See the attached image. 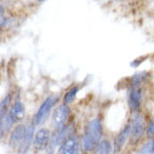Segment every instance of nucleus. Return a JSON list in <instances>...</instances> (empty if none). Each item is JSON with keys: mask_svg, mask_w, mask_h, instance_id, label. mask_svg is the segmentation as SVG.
<instances>
[{"mask_svg": "<svg viewBox=\"0 0 154 154\" xmlns=\"http://www.w3.org/2000/svg\"><path fill=\"white\" fill-rule=\"evenodd\" d=\"M25 133H26V126L24 125H19L11 135V139H9V146L14 150H19L21 147L22 143H23Z\"/></svg>", "mask_w": 154, "mask_h": 154, "instance_id": "obj_8", "label": "nucleus"}, {"mask_svg": "<svg viewBox=\"0 0 154 154\" xmlns=\"http://www.w3.org/2000/svg\"><path fill=\"white\" fill-rule=\"evenodd\" d=\"M70 108L67 104H62V105L58 106V108L54 110L53 114V117H51L53 128L58 130V128L65 125L66 121L68 120L69 116H70Z\"/></svg>", "mask_w": 154, "mask_h": 154, "instance_id": "obj_4", "label": "nucleus"}, {"mask_svg": "<svg viewBox=\"0 0 154 154\" xmlns=\"http://www.w3.org/2000/svg\"><path fill=\"white\" fill-rule=\"evenodd\" d=\"M34 131H35V126L33 125L26 126V133H25V137L23 143H22L21 147L19 148L18 152L19 153H26L28 152V150L30 147L32 146L33 143V136H34Z\"/></svg>", "mask_w": 154, "mask_h": 154, "instance_id": "obj_11", "label": "nucleus"}, {"mask_svg": "<svg viewBox=\"0 0 154 154\" xmlns=\"http://www.w3.org/2000/svg\"><path fill=\"white\" fill-rule=\"evenodd\" d=\"M78 91H79L78 86H74V88H72L70 91L66 94L65 97H64V102H65V104H70L75 100Z\"/></svg>", "mask_w": 154, "mask_h": 154, "instance_id": "obj_16", "label": "nucleus"}, {"mask_svg": "<svg viewBox=\"0 0 154 154\" xmlns=\"http://www.w3.org/2000/svg\"><path fill=\"white\" fill-rule=\"evenodd\" d=\"M144 133H145L144 119L138 112H136L133 117V120H131V137L134 142L136 143L137 141L140 140L143 137Z\"/></svg>", "mask_w": 154, "mask_h": 154, "instance_id": "obj_5", "label": "nucleus"}, {"mask_svg": "<svg viewBox=\"0 0 154 154\" xmlns=\"http://www.w3.org/2000/svg\"><path fill=\"white\" fill-rule=\"evenodd\" d=\"M38 1H39V2H43L44 0H38Z\"/></svg>", "mask_w": 154, "mask_h": 154, "instance_id": "obj_23", "label": "nucleus"}, {"mask_svg": "<svg viewBox=\"0 0 154 154\" xmlns=\"http://www.w3.org/2000/svg\"><path fill=\"white\" fill-rule=\"evenodd\" d=\"M103 136V128L99 119H93L86 125L82 138V147L85 151L95 150Z\"/></svg>", "mask_w": 154, "mask_h": 154, "instance_id": "obj_1", "label": "nucleus"}, {"mask_svg": "<svg viewBox=\"0 0 154 154\" xmlns=\"http://www.w3.org/2000/svg\"><path fill=\"white\" fill-rule=\"evenodd\" d=\"M74 134V125H64L62 128L56 130V133L54 134L53 136H51V139H49L48 142V148L51 147V149H54L57 146L61 145L66 139H68L71 135Z\"/></svg>", "mask_w": 154, "mask_h": 154, "instance_id": "obj_3", "label": "nucleus"}, {"mask_svg": "<svg viewBox=\"0 0 154 154\" xmlns=\"http://www.w3.org/2000/svg\"><path fill=\"white\" fill-rule=\"evenodd\" d=\"M131 136V125H126L120 133L116 136L114 140V152H120L123 146L125 145L128 137Z\"/></svg>", "mask_w": 154, "mask_h": 154, "instance_id": "obj_10", "label": "nucleus"}, {"mask_svg": "<svg viewBox=\"0 0 154 154\" xmlns=\"http://www.w3.org/2000/svg\"><path fill=\"white\" fill-rule=\"evenodd\" d=\"M79 152V138L76 135H71L60 145L59 153L76 154Z\"/></svg>", "mask_w": 154, "mask_h": 154, "instance_id": "obj_6", "label": "nucleus"}, {"mask_svg": "<svg viewBox=\"0 0 154 154\" xmlns=\"http://www.w3.org/2000/svg\"><path fill=\"white\" fill-rule=\"evenodd\" d=\"M128 106L133 111L139 112L141 105V91L138 88L131 86L128 91Z\"/></svg>", "mask_w": 154, "mask_h": 154, "instance_id": "obj_9", "label": "nucleus"}, {"mask_svg": "<svg viewBox=\"0 0 154 154\" xmlns=\"http://www.w3.org/2000/svg\"><path fill=\"white\" fill-rule=\"evenodd\" d=\"M151 153H154V139L151 141Z\"/></svg>", "mask_w": 154, "mask_h": 154, "instance_id": "obj_21", "label": "nucleus"}, {"mask_svg": "<svg viewBox=\"0 0 154 154\" xmlns=\"http://www.w3.org/2000/svg\"><path fill=\"white\" fill-rule=\"evenodd\" d=\"M146 58V57H145ZM145 58H141V59H137V60H135V61L133 62V63H131V66H133V67H138L139 65H140L141 63L144 61V59Z\"/></svg>", "mask_w": 154, "mask_h": 154, "instance_id": "obj_19", "label": "nucleus"}, {"mask_svg": "<svg viewBox=\"0 0 154 154\" xmlns=\"http://www.w3.org/2000/svg\"><path fill=\"white\" fill-rule=\"evenodd\" d=\"M11 101V95H7L4 97L3 100L0 102V119H3L4 116L8 112Z\"/></svg>", "mask_w": 154, "mask_h": 154, "instance_id": "obj_15", "label": "nucleus"}, {"mask_svg": "<svg viewBox=\"0 0 154 154\" xmlns=\"http://www.w3.org/2000/svg\"><path fill=\"white\" fill-rule=\"evenodd\" d=\"M8 116L14 123L21 121L25 117V106L21 101H16L9 110Z\"/></svg>", "mask_w": 154, "mask_h": 154, "instance_id": "obj_12", "label": "nucleus"}, {"mask_svg": "<svg viewBox=\"0 0 154 154\" xmlns=\"http://www.w3.org/2000/svg\"><path fill=\"white\" fill-rule=\"evenodd\" d=\"M148 77H149V74H148V72H146V71H142V72H139V73L135 74L131 79V86L138 88V86L140 85L141 83H143Z\"/></svg>", "mask_w": 154, "mask_h": 154, "instance_id": "obj_13", "label": "nucleus"}, {"mask_svg": "<svg viewBox=\"0 0 154 154\" xmlns=\"http://www.w3.org/2000/svg\"><path fill=\"white\" fill-rule=\"evenodd\" d=\"M3 11H4V8H3V6H2L1 4H0V17H1L2 14H3Z\"/></svg>", "mask_w": 154, "mask_h": 154, "instance_id": "obj_22", "label": "nucleus"}, {"mask_svg": "<svg viewBox=\"0 0 154 154\" xmlns=\"http://www.w3.org/2000/svg\"><path fill=\"white\" fill-rule=\"evenodd\" d=\"M59 98L56 96H49L48 98H46L43 101V103L41 104L39 109L37 110L35 118H34V123L35 125H41L48 120L49 114L51 112V109L54 108V106L56 105V103L58 102Z\"/></svg>", "mask_w": 154, "mask_h": 154, "instance_id": "obj_2", "label": "nucleus"}, {"mask_svg": "<svg viewBox=\"0 0 154 154\" xmlns=\"http://www.w3.org/2000/svg\"><path fill=\"white\" fill-rule=\"evenodd\" d=\"M96 152L100 153V154H109L112 151V146H111V143L109 142L108 140H104V141H100L98 143L96 147Z\"/></svg>", "mask_w": 154, "mask_h": 154, "instance_id": "obj_14", "label": "nucleus"}, {"mask_svg": "<svg viewBox=\"0 0 154 154\" xmlns=\"http://www.w3.org/2000/svg\"><path fill=\"white\" fill-rule=\"evenodd\" d=\"M51 139V131L48 128H41L36 133L33 141V147L36 151L44 150L48 145Z\"/></svg>", "mask_w": 154, "mask_h": 154, "instance_id": "obj_7", "label": "nucleus"}, {"mask_svg": "<svg viewBox=\"0 0 154 154\" xmlns=\"http://www.w3.org/2000/svg\"><path fill=\"white\" fill-rule=\"evenodd\" d=\"M141 153H151V142H148L147 144L143 146L140 150Z\"/></svg>", "mask_w": 154, "mask_h": 154, "instance_id": "obj_17", "label": "nucleus"}, {"mask_svg": "<svg viewBox=\"0 0 154 154\" xmlns=\"http://www.w3.org/2000/svg\"><path fill=\"white\" fill-rule=\"evenodd\" d=\"M4 134V126H3V119H0V141L2 140V137Z\"/></svg>", "mask_w": 154, "mask_h": 154, "instance_id": "obj_20", "label": "nucleus"}, {"mask_svg": "<svg viewBox=\"0 0 154 154\" xmlns=\"http://www.w3.org/2000/svg\"><path fill=\"white\" fill-rule=\"evenodd\" d=\"M147 134H148V136H150V137L154 136V119L149 123V125L147 128Z\"/></svg>", "mask_w": 154, "mask_h": 154, "instance_id": "obj_18", "label": "nucleus"}]
</instances>
